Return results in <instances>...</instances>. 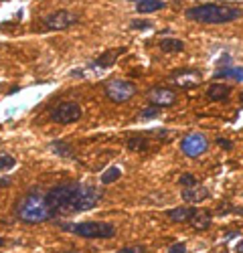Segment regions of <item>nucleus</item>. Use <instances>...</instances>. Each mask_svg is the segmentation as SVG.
Listing matches in <instances>:
<instances>
[{
  "label": "nucleus",
  "instance_id": "1",
  "mask_svg": "<svg viewBox=\"0 0 243 253\" xmlns=\"http://www.w3.org/2000/svg\"><path fill=\"white\" fill-rule=\"evenodd\" d=\"M49 207L53 213H83L97 205L99 191L89 184H79V182H63L53 186L47 193Z\"/></svg>",
  "mask_w": 243,
  "mask_h": 253
},
{
  "label": "nucleus",
  "instance_id": "2",
  "mask_svg": "<svg viewBox=\"0 0 243 253\" xmlns=\"http://www.w3.org/2000/svg\"><path fill=\"white\" fill-rule=\"evenodd\" d=\"M185 16L195 23L202 25H227L233 20H239L243 16V10L233 4H199L193 8H187Z\"/></svg>",
  "mask_w": 243,
  "mask_h": 253
},
{
  "label": "nucleus",
  "instance_id": "3",
  "mask_svg": "<svg viewBox=\"0 0 243 253\" xmlns=\"http://www.w3.org/2000/svg\"><path fill=\"white\" fill-rule=\"evenodd\" d=\"M16 217L20 221H25L29 225H37V223H45L49 219L55 217L53 209L49 207L47 195H43L40 191H31L29 195H25L16 205Z\"/></svg>",
  "mask_w": 243,
  "mask_h": 253
},
{
  "label": "nucleus",
  "instance_id": "4",
  "mask_svg": "<svg viewBox=\"0 0 243 253\" xmlns=\"http://www.w3.org/2000/svg\"><path fill=\"white\" fill-rule=\"evenodd\" d=\"M67 233H73L83 239H112L116 235V227L106 221H83V223H61L59 225Z\"/></svg>",
  "mask_w": 243,
  "mask_h": 253
},
{
  "label": "nucleus",
  "instance_id": "5",
  "mask_svg": "<svg viewBox=\"0 0 243 253\" xmlns=\"http://www.w3.org/2000/svg\"><path fill=\"white\" fill-rule=\"evenodd\" d=\"M138 87L134 85L132 81H126V79H110L104 87V93L110 101L114 103H126L130 101L134 95H136Z\"/></svg>",
  "mask_w": 243,
  "mask_h": 253
},
{
  "label": "nucleus",
  "instance_id": "6",
  "mask_svg": "<svg viewBox=\"0 0 243 253\" xmlns=\"http://www.w3.org/2000/svg\"><path fill=\"white\" fill-rule=\"evenodd\" d=\"M81 108H79V103L75 101H63V103H59L57 108H53L51 112V120L57 122V124H73L81 118Z\"/></svg>",
  "mask_w": 243,
  "mask_h": 253
},
{
  "label": "nucleus",
  "instance_id": "7",
  "mask_svg": "<svg viewBox=\"0 0 243 253\" xmlns=\"http://www.w3.org/2000/svg\"><path fill=\"white\" fill-rule=\"evenodd\" d=\"M209 148V142L202 134H189L187 138H182L180 142V150L185 152L189 158H197L202 152H207Z\"/></svg>",
  "mask_w": 243,
  "mask_h": 253
},
{
  "label": "nucleus",
  "instance_id": "8",
  "mask_svg": "<svg viewBox=\"0 0 243 253\" xmlns=\"http://www.w3.org/2000/svg\"><path fill=\"white\" fill-rule=\"evenodd\" d=\"M77 23V14L69 12V10H57V12H51L47 14L45 18V27L49 31H63V29H69Z\"/></svg>",
  "mask_w": 243,
  "mask_h": 253
},
{
  "label": "nucleus",
  "instance_id": "9",
  "mask_svg": "<svg viewBox=\"0 0 243 253\" xmlns=\"http://www.w3.org/2000/svg\"><path fill=\"white\" fill-rule=\"evenodd\" d=\"M170 81L174 83L176 87H182V89H193L201 83V73L197 69H180V71H174L170 75Z\"/></svg>",
  "mask_w": 243,
  "mask_h": 253
},
{
  "label": "nucleus",
  "instance_id": "10",
  "mask_svg": "<svg viewBox=\"0 0 243 253\" xmlns=\"http://www.w3.org/2000/svg\"><path fill=\"white\" fill-rule=\"evenodd\" d=\"M148 99L152 105H158V108H166V105H172L176 101V93L170 87H154L148 91Z\"/></svg>",
  "mask_w": 243,
  "mask_h": 253
},
{
  "label": "nucleus",
  "instance_id": "11",
  "mask_svg": "<svg viewBox=\"0 0 243 253\" xmlns=\"http://www.w3.org/2000/svg\"><path fill=\"white\" fill-rule=\"evenodd\" d=\"M180 197L187 205H193V203H201V201L209 199V191L205 186H193V188H185V191L180 193Z\"/></svg>",
  "mask_w": 243,
  "mask_h": 253
},
{
  "label": "nucleus",
  "instance_id": "12",
  "mask_svg": "<svg viewBox=\"0 0 243 253\" xmlns=\"http://www.w3.org/2000/svg\"><path fill=\"white\" fill-rule=\"evenodd\" d=\"M195 213H197V209H193L191 205H185V207H176V209L166 211V217L174 223H185V221H191Z\"/></svg>",
  "mask_w": 243,
  "mask_h": 253
},
{
  "label": "nucleus",
  "instance_id": "13",
  "mask_svg": "<svg viewBox=\"0 0 243 253\" xmlns=\"http://www.w3.org/2000/svg\"><path fill=\"white\" fill-rule=\"evenodd\" d=\"M231 95V87L225 85V83H211L209 89H207V97L211 101H227Z\"/></svg>",
  "mask_w": 243,
  "mask_h": 253
},
{
  "label": "nucleus",
  "instance_id": "14",
  "mask_svg": "<svg viewBox=\"0 0 243 253\" xmlns=\"http://www.w3.org/2000/svg\"><path fill=\"white\" fill-rule=\"evenodd\" d=\"M213 223V215L209 213L207 209H197V213L193 215L191 219V225L197 229V231H202V229H209Z\"/></svg>",
  "mask_w": 243,
  "mask_h": 253
},
{
  "label": "nucleus",
  "instance_id": "15",
  "mask_svg": "<svg viewBox=\"0 0 243 253\" xmlns=\"http://www.w3.org/2000/svg\"><path fill=\"white\" fill-rule=\"evenodd\" d=\"M162 53H182L185 51V43L180 39H162L158 43Z\"/></svg>",
  "mask_w": 243,
  "mask_h": 253
},
{
  "label": "nucleus",
  "instance_id": "16",
  "mask_svg": "<svg viewBox=\"0 0 243 253\" xmlns=\"http://www.w3.org/2000/svg\"><path fill=\"white\" fill-rule=\"evenodd\" d=\"M225 77L235 79V81H243V69H241V67H231V65H225V67L219 69V71L213 75V79H225Z\"/></svg>",
  "mask_w": 243,
  "mask_h": 253
},
{
  "label": "nucleus",
  "instance_id": "17",
  "mask_svg": "<svg viewBox=\"0 0 243 253\" xmlns=\"http://www.w3.org/2000/svg\"><path fill=\"white\" fill-rule=\"evenodd\" d=\"M124 51H126L124 47L114 49V51H106L104 55H101V57L95 61V65H97V67H110V65H114V63H116V59H118L122 53H124Z\"/></svg>",
  "mask_w": 243,
  "mask_h": 253
},
{
  "label": "nucleus",
  "instance_id": "18",
  "mask_svg": "<svg viewBox=\"0 0 243 253\" xmlns=\"http://www.w3.org/2000/svg\"><path fill=\"white\" fill-rule=\"evenodd\" d=\"M126 146H128V150H132V152H146L150 148V142L144 136H132V138H128Z\"/></svg>",
  "mask_w": 243,
  "mask_h": 253
},
{
  "label": "nucleus",
  "instance_id": "19",
  "mask_svg": "<svg viewBox=\"0 0 243 253\" xmlns=\"http://www.w3.org/2000/svg\"><path fill=\"white\" fill-rule=\"evenodd\" d=\"M166 4L162 2V0H142V2H138L136 10L140 14H146V12H154V10H162Z\"/></svg>",
  "mask_w": 243,
  "mask_h": 253
},
{
  "label": "nucleus",
  "instance_id": "20",
  "mask_svg": "<svg viewBox=\"0 0 243 253\" xmlns=\"http://www.w3.org/2000/svg\"><path fill=\"white\" fill-rule=\"evenodd\" d=\"M120 176H122V170H120L118 166H112V168H108L106 172H101L99 180H101V184H112V182H116Z\"/></svg>",
  "mask_w": 243,
  "mask_h": 253
},
{
  "label": "nucleus",
  "instance_id": "21",
  "mask_svg": "<svg viewBox=\"0 0 243 253\" xmlns=\"http://www.w3.org/2000/svg\"><path fill=\"white\" fill-rule=\"evenodd\" d=\"M51 148H53V152H57L59 156H73V150H71V146L69 144H65V142H61V140H55V142H51Z\"/></svg>",
  "mask_w": 243,
  "mask_h": 253
},
{
  "label": "nucleus",
  "instance_id": "22",
  "mask_svg": "<svg viewBox=\"0 0 243 253\" xmlns=\"http://www.w3.org/2000/svg\"><path fill=\"white\" fill-rule=\"evenodd\" d=\"M158 116H160V108H158V105H148V108H144V110L138 114L140 120H152V118H158Z\"/></svg>",
  "mask_w": 243,
  "mask_h": 253
},
{
  "label": "nucleus",
  "instance_id": "23",
  "mask_svg": "<svg viewBox=\"0 0 243 253\" xmlns=\"http://www.w3.org/2000/svg\"><path fill=\"white\" fill-rule=\"evenodd\" d=\"M14 164H16V160L8 152H0V170H10Z\"/></svg>",
  "mask_w": 243,
  "mask_h": 253
},
{
  "label": "nucleus",
  "instance_id": "24",
  "mask_svg": "<svg viewBox=\"0 0 243 253\" xmlns=\"http://www.w3.org/2000/svg\"><path fill=\"white\" fill-rule=\"evenodd\" d=\"M178 184H180L182 188H193V186H197V178H195L191 172H187V174H182V176L178 178Z\"/></svg>",
  "mask_w": 243,
  "mask_h": 253
},
{
  "label": "nucleus",
  "instance_id": "25",
  "mask_svg": "<svg viewBox=\"0 0 243 253\" xmlns=\"http://www.w3.org/2000/svg\"><path fill=\"white\" fill-rule=\"evenodd\" d=\"M130 29H138V31H146V29H152V20H132L130 23Z\"/></svg>",
  "mask_w": 243,
  "mask_h": 253
},
{
  "label": "nucleus",
  "instance_id": "26",
  "mask_svg": "<svg viewBox=\"0 0 243 253\" xmlns=\"http://www.w3.org/2000/svg\"><path fill=\"white\" fill-rule=\"evenodd\" d=\"M116 253H146V247L144 245H128V247L118 249Z\"/></svg>",
  "mask_w": 243,
  "mask_h": 253
},
{
  "label": "nucleus",
  "instance_id": "27",
  "mask_svg": "<svg viewBox=\"0 0 243 253\" xmlns=\"http://www.w3.org/2000/svg\"><path fill=\"white\" fill-rule=\"evenodd\" d=\"M168 253H187V245L180 243V241H176V243H172V245L168 247Z\"/></svg>",
  "mask_w": 243,
  "mask_h": 253
},
{
  "label": "nucleus",
  "instance_id": "28",
  "mask_svg": "<svg viewBox=\"0 0 243 253\" xmlns=\"http://www.w3.org/2000/svg\"><path fill=\"white\" fill-rule=\"evenodd\" d=\"M217 144H219L225 152H231V150H233V142H231V140H227V138H217Z\"/></svg>",
  "mask_w": 243,
  "mask_h": 253
},
{
  "label": "nucleus",
  "instance_id": "29",
  "mask_svg": "<svg viewBox=\"0 0 243 253\" xmlns=\"http://www.w3.org/2000/svg\"><path fill=\"white\" fill-rule=\"evenodd\" d=\"M10 184V178H0V186H8Z\"/></svg>",
  "mask_w": 243,
  "mask_h": 253
},
{
  "label": "nucleus",
  "instance_id": "30",
  "mask_svg": "<svg viewBox=\"0 0 243 253\" xmlns=\"http://www.w3.org/2000/svg\"><path fill=\"white\" fill-rule=\"evenodd\" d=\"M235 251H237V253H243V241H239V243H237V247H235Z\"/></svg>",
  "mask_w": 243,
  "mask_h": 253
},
{
  "label": "nucleus",
  "instance_id": "31",
  "mask_svg": "<svg viewBox=\"0 0 243 253\" xmlns=\"http://www.w3.org/2000/svg\"><path fill=\"white\" fill-rule=\"evenodd\" d=\"M2 245H4V239H2V237H0V247H2Z\"/></svg>",
  "mask_w": 243,
  "mask_h": 253
},
{
  "label": "nucleus",
  "instance_id": "32",
  "mask_svg": "<svg viewBox=\"0 0 243 253\" xmlns=\"http://www.w3.org/2000/svg\"><path fill=\"white\" fill-rule=\"evenodd\" d=\"M239 99H241V103H243V91H241V95H239Z\"/></svg>",
  "mask_w": 243,
  "mask_h": 253
},
{
  "label": "nucleus",
  "instance_id": "33",
  "mask_svg": "<svg viewBox=\"0 0 243 253\" xmlns=\"http://www.w3.org/2000/svg\"><path fill=\"white\" fill-rule=\"evenodd\" d=\"M130 2H142V0H130Z\"/></svg>",
  "mask_w": 243,
  "mask_h": 253
}]
</instances>
